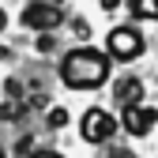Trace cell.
I'll use <instances>...</instances> for the list:
<instances>
[{
    "label": "cell",
    "instance_id": "obj_8",
    "mask_svg": "<svg viewBox=\"0 0 158 158\" xmlns=\"http://www.w3.org/2000/svg\"><path fill=\"white\" fill-rule=\"evenodd\" d=\"M49 124H53V128H64V124H68V113H64V109H53V113H49Z\"/></svg>",
    "mask_w": 158,
    "mask_h": 158
},
{
    "label": "cell",
    "instance_id": "obj_4",
    "mask_svg": "<svg viewBox=\"0 0 158 158\" xmlns=\"http://www.w3.org/2000/svg\"><path fill=\"white\" fill-rule=\"evenodd\" d=\"M60 19H64V11L56 4H27L23 8V27H30V30H53Z\"/></svg>",
    "mask_w": 158,
    "mask_h": 158
},
{
    "label": "cell",
    "instance_id": "obj_1",
    "mask_svg": "<svg viewBox=\"0 0 158 158\" xmlns=\"http://www.w3.org/2000/svg\"><path fill=\"white\" fill-rule=\"evenodd\" d=\"M60 79L72 90H90V87H102L109 79V56L98 53V49H75L64 56L60 64Z\"/></svg>",
    "mask_w": 158,
    "mask_h": 158
},
{
    "label": "cell",
    "instance_id": "obj_5",
    "mask_svg": "<svg viewBox=\"0 0 158 158\" xmlns=\"http://www.w3.org/2000/svg\"><path fill=\"white\" fill-rule=\"evenodd\" d=\"M154 121H158V113L147 109V106H128V109H124V128H128L132 135H147V132L154 128Z\"/></svg>",
    "mask_w": 158,
    "mask_h": 158
},
{
    "label": "cell",
    "instance_id": "obj_9",
    "mask_svg": "<svg viewBox=\"0 0 158 158\" xmlns=\"http://www.w3.org/2000/svg\"><path fill=\"white\" fill-rule=\"evenodd\" d=\"M38 49H42V53H45V49H53V38H49V34H42V38H38Z\"/></svg>",
    "mask_w": 158,
    "mask_h": 158
},
{
    "label": "cell",
    "instance_id": "obj_7",
    "mask_svg": "<svg viewBox=\"0 0 158 158\" xmlns=\"http://www.w3.org/2000/svg\"><path fill=\"white\" fill-rule=\"evenodd\" d=\"M128 8L135 19H158V0H132Z\"/></svg>",
    "mask_w": 158,
    "mask_h": 158
},
{
    "label": "cell",
    "instance_id": "obj_12",
    "mask_svg": "<svg viewBox=\"0 0 158 158\" xmlns=\"http://www.w3.org/2000/svg\"><path fill=\"white\" fill-rule=\"evenodd\" d=\"M11 158H19V154H11Z\"/></svg>",
    "mask_w": 158,
    "mask_h": 158
},
{
    "label": "cell",
    "instance_id": "obj_10",
    "mask_svg": "<svg viewBox=\"0 0 158 158\" xmlns=\"http://www.w3.org/2000/svg\"><path fill=\"white\" fill-rule=\"evenodd\" d=\"M34 158H60L56 151H34Z\"/></svg>",
    "mask_w": 158,
    "mask_h": 158
},
{
    "label": "cell",
    "instance_id": "obj_11",
    "mask_svg": "<svg viewBox=\"0 0 158 158\" xmlns=\"http://www.w3.org/2000/svg\"><path fill=\"white\" fill-rule=\"evenodd\" d=\"M106 158H132V154H128V151H109Z\"/></svg>",
    "mask_w": 158,
    "mask_h": 158
},
{
    "label": "cell",
    "instance_id": "obj_2",
    "mask_svg": "<svg viewBox=\"0 0 158 158\" xmlns=\"http://www.w3.org/2000/svg\"><path fill=\"white\" fill-rule=\"evenodd\" d=\"M106 49H109V56H117V60H132V56L143 53V34L135 27H117V30H109Z\"/></svg>",
    "mask_w": 158,
    "mask_h": 158
},
{
    "label": "cell",
    "instance_id": "obj_6",
    "mask_svg": "<svg viewBox=\"0 0 158 158\" xmlns=\"http://www.w3.org/2000/svg\"><path fill=\"white\" fill-rule=\"evenodd\" d=\"M113 94H117V102H121L124 109H128V106H139V98H143V83L128 75V79H121V83H117Z\"/></svg>",
    "mask_w": 158,
    "mask_h": 158
},
{
    "label": "cell",
    "instance_id": "obj_3",
    "mask_svg": "<svg viewBox=\"0 0 158 158\" xmlns=\"http://www.w3.org/2000/svg\"><path fill=\"white\" fill-rule=\"evenodd\" d=\"M113 128H117V121L106 113V109H87L83 113V121H79V132H83V139L87 143H106L109 135H113Z\"/></svg>",
    "mask_w": 158,
    "mask_h": 158
}]
</instances>
